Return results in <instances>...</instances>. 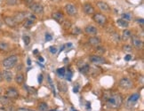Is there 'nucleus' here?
I'll list each match as a JSON object with an SVG mask.
<instances>
[{"label":"nucleus","mask_w":144,"mask_h":111,"mask_svg":"<svg viewBox=\"0 0 144 111\" xmlns=\"http://www.w3.org/2000/svg\"><path fill=\"white\" fill-rule=\"evenodd\" d=\"M123 102V98L118 93H111L105 99V105L110 109H117L120 107Z\"/></svg>","instance_id":"f257e3e1"},{"label":"nucleus","mask_w":144,"mask_h":111,"mask_svg":"<svg viewBox=\"0 0 144 111\" xmlns=\"http://www.w3.org/2000/svg\"><path fill=\"white\" fill-rule=\"evenodd\" d=\"M17 62H18V56L17 55H12V56L7 57L3 60L2 65L6 69H11L16 66Z\"/></svg>","instance_id":"f03ea898"},{"label":"nucleus","mask_w":144,"mask_h":111,"mask_svg":"<svg viewBox=\"0 0 144 111\" xmlns=\"http://www.w3.org/2000/svg\"><path fill=\"white\" fill-rule=\"evenodd\" d=\"M133 82H132V80L127 78V77H123V78L120 79V81H119V86L125 90L131 89V88H133Z\"/></svg>","instance_id":"7ed1b4c3"},{"label":"nucleus","mask_w":144,"mask_h":111,"mask_svg":"<svg viewBox=\"0 0 144 111\" xmlns=\"http://www.w3.org/2000/svg\"><path fill=\"white\" fill-rule=\"evenodd\" d=\"M93 20L100 26H104L107 23V17L102 13H95L93 15Z\"/></svg>","instance_id":"20e7f679"},{"label":"nucleus","mask_w":144,"mask_h":111,"mask_svg":"<svg viewBox=\"0 0 144 111\" xmlns=\"http://www.w3.org/2000/svg\"><path fill=\"white\" fill-rule=\"evenodd\" d=\"M65 10L67 12V13L70 16H75L77 14V9L76 7V6H74L73 4H68L65 6Z\"/></svg>","instance_id":"39448f33"},{"label":"nucleus","mask_w":144,"mask_h":111,"mask_svg":"<svg viewBox=\"0 0 144 111\" xmlns=\"http://www.w3.org/2000/svg\"><path fill=\"white\" fill-rule=\"evenodd\" d=\"M6 96H7L11 100L12 99H17L19 97V93L15 88L10 87L6 91Z\"/></svg>","instance_id":"423d86ee"},{"label":"nucleus","mask_w":144,"mask_h":111,"mask_svg":"<svg viewBox=\"0 0 144 111\" xmlns=\"http://www.w3.org/2000/svg\"><path fill=\"white\" fill-rule=\"evenodd\" d=\"M29 8H30L33 13H37V14H40V13H43V12H44V7H43L42 5L39 4V3L35 2Z\"/></svg>","instance_id":"0eeeda50"},{"label":"nucleus","mask_w":144,"mask_h":111,"mask_svg":"<svg viewBox=\"0 0 144 111\" xmlns=\"http://www.w3.org/2000/svg\"><path fill=\"white\" fill-rule=\"evenodd\" d=\"M26 18H27V13L25 12H17L14 13V16H13V19L17 24L22 22Z\"/></svg>","instance_id":"6e6552de"},{"label":"nucleus","mask_w":144,"mask_h":111,"mask_svg":"<svg viewBox=\"0 0 144 111\" xmlns=\"http://www.w3.org/2000/svg\"><path fill=\"white\" fill-rule=\"evenodd\" d=\"M89 60L92 63H94V64H103L106 62L105 59L102 58L100 55H91V56L89 57Z\"/></svg>","instance_id":"1a4fd4ad"},{"label":"nucleus","mask_w":144,"mask_h":111,"mask_svg":"<svg viewBox=\"0 0 144 111\" xmlns=\"http://www.w3.org/2000/svg\"><path fill=\"white\" fill-rule=\"evenodd\" d=\"M36 20V17L35 16H28L25 20H23L24 23L23 26L26 29H30L33 25H34V20Z\"/></svg>","instance_id":"9d476101"},{"label":"nucleus","mask_w":144,"mask_h":111,"mask_svg":"<svg viewBox=\"0 0 144 111\" xmlns=\"http://www.w3.org/2000/svg\"><path fill=\"white\" fill-rule=\"evenodd\" d=\"M85 32L89 36H95L98 33V29L93 25H88L85 28Z\"/></svg>","instance_id":"9b49d317"},{"label":"nucleus","mask_w":144,"mask_h":111,"mask_svg":"<svg viewBox=\"0 0 144 111\" xmlns=\"http://www.w3.org/2000/svg\"><path fill=\"white\" fill-rule=\"evenodd\" d=\"M4 22L10 28H14V27H16V25H17L16 21L14 20L13 17H11V16L4 17Z\"/></svg>","instance_id":"f8f14e48"},{"label":"nucleus","mask_w":144,"mask_h":111,"mask_svg":"<svg viewBox=\"0 0 144 111\" xmlns=\"http://www.w3.org/2000/svg\"><path fill=\"white\" fill-rule=\"evenodd\" d=\"M88 43H89L92 46L96 47V46H100V43H101V40H100V38L99 37V36H91V37H90L89 40H88Z\"/></svg>","instance_id":"ddd939ff"},{"label":"nucleus","mask_w":144,"mask_h":111,"mask_svg":"<svg viewBox=\"0 0 144 111\" xmlns=\"http://www.w3.org/2000/svg\"><path fill=\"white\" fill-rule=\"evenodd\" d=\"M2 77H3V79H5V80H6V82H8V83L12 82V80H13V73H12L9 69L3 71Z\"/></svg>","instance_id":"4468645a"},{"label":"nucleus","mask_w":144,"mask_h":111,"mask_svg":"<svg viewBox=\"0 0 144 111\" xmlns=\"http://www.w3.org/2000/svg\"><path fill=\"white\" fill-rule=\"evenodd\" d=\"M139 99H140V94L139 93H134V94L131 95V96L128 98L127 100V104L128 105H134L135 103L137 102V100H139Z\"/></svg>","instance_id":"2eb2a0df"},{"label":"nucleus","mask_w":144,"mask_h":111,"mask_svg":"<svg viewBox=\"0 0 144 111\" xmlns=\"http://www.w3.org/2000/svg\"><path fill=\"white\" fill-rule=\"evenodd\" d=\"M83 10L88 15H91L94 13V8L93 7V6L91 4H88V3H86V4H85L83 6Z\"/></svg>","instance_id":"dca6fc26"},{"label":"nucleus","mask_w":144,"mask_h":111,"mask_svg":"<svg viewBox=\"0 0 144 111\" xmlns=\"http://www.w3.org/2000/svg\"><path fill=\"white\" fill-rule=\"evenodd\" d=\"M97 6L103 12H110V6H109L107 3L103 2V1H99V2H97Z\"/></svg>","instance_id":"f3484780"},{"label":"nucleus","mask_w":144,"mask_h":111,"mask_svg":"<svg viewBox=\"0 0 144 111\" xmlns=\"http://www.w3.org/2000/svg\"><path fill=\"white\" fill-rule=\"evenodd\" d=\"M53 18L57 22H59V23H61V22H63V20H64L63 13H60V12H55V13H53Z\"/></svg>","instance_id":"a211bd4d"},{"label":"nucleus","mask_w":144,"mask_h":111,"mask_svg":"<svg viewBox=\"0 0 144 111\" xmlns=\"http://www.w3.org/2000/svg\"><path fill=\"white\" fill-rule=\"evenodd\" d=\"M132 43H133V46L137 49H140V48L142 47V41L140 38L136 37V36L132 37Z\"/></svg>","instance_id":"6ab92c4d"},{"label":"nucleus","mask_w":144,"mask_h":111,"mask_svg":"<svg viewBox=\"0 0 144 111\" xmlns=\"http://www.w3.org/2000/svg\"><path fill=\"white\" fill-rule=\"evenodd\" d=\"M0 103L6 107L8 105H11V99L8 98L7 96H0Z\"/></svg>","instance_id":"aec40b11"},{"label":"nucleus","mask_w":144,"mask_h":111,"mask_svg":"<svg viewBox=\"0 0 144 111\" xmlns=\"http://www.w3.org/2000/svg\"><path fill=\"white\" fill-rule=\"evenodd\" d=\"M24 75L22 74V73H18L16 76H15V77H14V80H15V82H16V84H23V82H24Z\"/></svg>","instance_id":"412c9836"},{"label":"nucleus","mask_w":144,"mask_h":111,"mask_svg":"<svg viewBox=\"0 0 144 111\" xmlns=\"http://www.w3.org/2000/svg\"><path fill=\"white\" fill-rule=\"evenodd\" d=\"M58 89L60 92H61V93H66V92L68 91V85L67 84H66L65 82H58Z\"/></svg>","instance_id":"4be33fe9"},{"label":"nucleus","mask_w":144,"mask_h":111,"mask_svg":"<svg viewBox=\"0 0 144 111\" xmlns=\"http://www.w3.org/2000/svg\"><path fill=\"white\" fill-rule=\"evenodd\" d=\"M78 69H79V71L83 74H86L90 71V66L86 63H84L83 65L81 66H78Z\"/></svg>","instance_id":"5701e85b"},{"label":"nucleus","mask_w":144,"mask_h":111,"mask_svg":"<svg viewBox=\"0 0 144 111\" xmlns=\"http://www.w3.org/2000/svg\"><path fill=\"white\" fill-rule=\"evenodd\" d=\"M130 37H132V32L129 30V29H125V30L123 31L122 37H121V38H122L123 40L126 41V40H128Z\"/></svg>","instance_id":"b1692460"},{"label":"nucleus","mask_w":144,"mask_h":111,"mask_svg":"<svg viewBox=\"0 0 144 111\" xmlns=\"http://www.w3.org/2000/svg\"><path fill=\"white\" fill-rule=\"evenodd\" d=\"M117 25L120 26V27H122V28H127L128 26H129L128 21L126 20H124V19H119V20H117Z\"/></svg>","instance_id":"393cba45"},{"label":"nucleus","mask_w":144,"mask_h":111,"mask_svg":"<svg viewBox=\"0 0 144 111\" xmlns=\"http://www.w3.org/2000/svg\"><path fill=\"white\" fill-rule=\"evenodd\" d=\"M39 111H48V105L46 103V102H40L37 106Z\"/></svg>","instance_id":"a878e982"},{"label":"nucleus","mask_w":144,"mask_h":111,"mask_svg":"<svg viewBox=\"0 0 144 111\" xmlns=\"http://www.w3.org/2000/svg\"><path fill=\"white\" fill-rule=\"evenodd\" d=\"M110 36H111L112 40H113L114 42H116V43H118L119 41H120V39H121V36H119V34H117V33H116V32L112 33Z\"/></svg>","instance_id":"bb28decb"},{"label":"nucleus","mask_w":144,"mask_h":111,"mask_svg":"<svg viewBox=\"0 0 144 111\" xmlns=\"http://www.w3.org/2000/svg\"><path fill=\"white\" fill-rule=\"evenodd\" d=\"M95 50H96L97 54H99V55H102V54H104V53H105V52H106V51H105V48L102 47V46H96Z\"/></svg>","instance_id":"cd10ccee"},{"label":"nucleus","mask_w":144,"mask_h":111,"mask_svg":"<svg viewBox=\"0 0 144 111\" xmlns=\"http://www.w3.org/2000/svg\"><path fill=\"white\" fill-rule=\"evenodd\" d=\"M9 49L8 44L5 42H0V51H7Z\"/></svg>","instance_id":"c85d7f7f"},{"label":"nucleus","mask_w":144,"mask_h":111,"mask_svg":"<svg viewBox=\"0 0 144 111\" xmlns=\"http://www.w3.org/2000/svg\"><path fill=\"white\" fill-rule=\"evenodd\" d=\"M22 39H23V42H24V44H25L26 46H28L29 44H30V37H29V36L24 35L23 37H22Z\"/></svg>","instance_id":"c756f323"},{"label":"nucleus","mask_w":144,"mask_h":111,"mask_svg":"<svg viewBox=\"0 0 144 111\" xmlns=\"http://www.w3.org/2000/svg\"><path fill=\"white\" fill-rule=\"evenodd\" d=\"M62 24H63V28H64L65 29H70V27H71V22L69 21V20H64V22H62Z\"/></svg>","instance_id":"7c9ffc66"},{"label":"nucleus","mask_w":144,"mask_h":111,"mask_svg":"<svg viewBox=\"0 0 144 111\" xmlns=\"http://www.w3.org/2000/svg\"><path fill=\"white\" fill-rule=\"evenodd\" d=\"M57 73H58V75L60 76V77H64L66 74L65 69H64V68H61V69H57Z\"/></svg>","instance_id":"2f4dec72"},{"label":"nucleus","mask_w":144,"mask_h":111,"mask_svg":"<svg viewBox=\"0 0 144 111\" xmlns=\"http://www.w3.org/2000/svg\"><path fill=\"white\" fill-rule=\"evenodd\" d=\"M23 3L25 4L26 6H28V7L29 8L33 4H34L35 1H34V0H23Z\"/></svg>","instance_id":"473e14b6"},{"label":"nucleus","mask_w":144,"mask_h":111,"mask_svg":"<svg viewBox=\"0 0 144 111\" xmlns=\"http://www.w3.org/2000/svg\"><path fill=\"white\" fill-rule=\"evenodd\" d=\"M6 4L8 6H16L18 4V0H6Z\"/></svg>","instance_id":"72a5a7b5"},{"label":"nucleus","mask_w":144,"mask_h":111,"mask_svg":"<svg viewBox=\"0 0 144 111\" xmlns=\"http://www.w3.org/2000/svg\"><path fill=\"white\" fill-rule=\"evenodd\" d=\"M81 33V29L80 28H78V27H75L73 29H72V34L73 35H79Z\"/></svg>","instance_id":"f704fd0d"},{"label":"nucleus","mask_w":144,"mask_h":111,"mask_svg":"<svg viewBox=\"0 0 144 111\" xmlns=\"http://www.w3.org/2000/svg\"><path fill=\"white\" fill-rule=\"evenodd\" d=\"M123 51L124 52H127V53H130V52H132V46H128V45H126V46H124L122 47Z\"/></svg>","instance_id":"c9c22d12"},{"label":"nucleus","mask_w":144,"mask_h":111,"mask_svg":"<svg viewBox=\"0 0 144 111\" xmlns=\"http://www.w3.org/2000/svg\"><path fill=\"white\" fill-rule=\"evenodd\" d=\"M28 91H29V93H30V94H35V95H37V91L35 88H32V87H27Z\"/></svg>","instance_id":"e433bc0d"},{"label":"nucleus","mask_w":144,"mask_h":111,"mask_svg":"<svg viewBox=\"0 0 144 111\" xmlns=\"http://www.w3.org/2000/svg\"><path fill=\"white\" fill-rule=\"evenodd\" d=\"M122 17H123V19H124V20H127V21L129 20H131V15H130L129 13H123Z\"/></svg>","instance_id":"4c0bfd02"},{"label":"nucleus","mask_w":144,"mask_h":111,"mask_svg":"<svg viewBox=\"0 0 144 111\" xmlns=\"http://www.w3.org/2000/svg\"><path fill=\"white\" fill-rule=\"evenodd\" d=\"M49 51L51 53H53V54H55V53H57V48L54 47V46H51V47L49 48Z\"/></svg>","instance_id":"58836bf2"},{"label":"nucleus","mask_w":144,"mask_h":111,"mask_svg":"<svg viewBox=\"0 0 144 111\" xmlns=\"http://www.w3.org/2000/svg\"><path fill=\"white\" fill-rule=\"evenodd\" d=\"M6 111H16V109H14V107H13V106H11V105H8V106H6Z\"/></svg>","instance_id":"ea45409f"},{"label":"nucleus","mask_w":144,"mask_h":111,"mask_svg":"<svg viewBox=\"0 0 144 111\" xmlns=\"http://www.w3.org/2000/svg\"><path fill=\"white\" fill-rule=\"evenodd\" d=\"M48 81H49V84H50V85H51V87H52V89L53 90V93H55V92H54V87H53V82H52V79L50 78V77H48Z\"/></svg>","instance_id":"a19ab883"},{"label":"nucleus","mask_w":144,"mask_h":111,"mask_svg":"<svg viewBox=\"0 0 144 111\" xmlns=\"http://www.w3.org/2000/svg\"><path fill=\"white\" fill-rule=\"evenodd\" d=\"M16 111H30V109L26 108V107H20V108L16 109Z\"/></svg>","instance_id":"79ce46f5"},{"label":"nucleus","mask_w":144,"mask_h":111,"mask_svg":"<svg viewBox=\"0 0 144 111\" xmlns=\"http://www.w3.org/2000/svg\"><path fill=\"white\" fill-rule=\"evenodd\" d=\"M46 41H50L52 40V36L50 34H46Z\"/></svg>","instance_id":"37998d69"},{"label":"nucleus","mask_w":144,"mask_h":111,"mask_svg":"<svg viewBox=\"0 0 144 111\" xmlns=\"http://www.w3.org/2000/svg\"><path fill=\"white\" fill-rule=\"evenodd\" d=\"M131 58H132V56L130 54H128V55H126V57H125V60H126V61H128V60H131Z\"/></svg>","instance_id":"c03bdc74"},{"label":"nucleus","mask_w":144,"mask_h":111,"mask_svg":"<svg viewBox=\"0 0 144 111\" xmlns=\"http://www.w3.org/2000/svg\"><path fill=\"white\" fill-rule=\"evenodd\" d=\"M137 21H138V23H140L141 25H143V19H140V20H137Z\"/></svg>","instance_id":"a18cd8bd"},{"label":"nucleus","mask_w":144,"mask_h":111,"mask_svg":"<svg viewBox=\"0 0 144 111\" xmlns=\"http://www.w3.org/2000/svg\"><path fill=\"white\" fill-rule=\"evenodd\" d=\"M38 82L39 83H40V84H41V83H42V79H43V76L42 75H40V76H39V77H38Z\"/></svg>","instance_id":"49530a36"},{"label":"nucleus","mask_w":144,"mask_h":111,"mask_svg":"<svg viewBox=\"0 0 144 111\" xmlns=\"http://www.w3.org/2000/svg\"><path fill=\"white\" fill-rule=\"evenodd\" d=\"M3 80H4V79H3V77H2V73L0 72V82H2Z\"/></svg>","instance_id":"de8ad7c7"},{"label":"nucleus","mask_w":144,"mask_h":111,"mask_svg":"<svg viewBox=\"0 0 144 111\" xmlns=\"http://www.w3.org/2000/svg\"><path fill=\"white\" fill-rule=\"evenodd\" d=\"M0 111H6V108H4V107H0Z\"/></svg>","instance_id":"09e8293b"},{"label":"nucleus","mask_w":144,"mask_h":111,"mask_svg":"<svg viewBox=\"0 0 144 111\" xmlns=\"http://www.w3.org/2000/svg\"><path fill=\"white\" fill-rule=\"evenodd\" d=\"M39 60H40V61H44V59H43L42 57H39Z\"/></svg>","instance_id":"8fccbe9b"},{"label":"nucleus","mask_w":144,"mask_h":111,"mask_svg":"<svg viewBox=\"0 0 144 111\" xmlns=\"http://www.w3.org/2000/svg\"><path fill=\"white\" fill-rule=\"evenodd\" d=\"M2 25H3V22H2V20H0V28L2 27Z\"/></svg>","instance_id":"3c124183"},{"label":"nucleus","mask_w":144,"mask_h":111,"mask_svg":"<svg viewBox=\"0 0 144 111\" xmlns=\"http://www.w3.org/2000/svg\"><path fill=\"white\" fill-rule=\"evenodd\" d=\"M28 64H29V65H30V60H28Z\"/></svg>","instance_id":"603ef678"},{"label":"nucleus","mask_w":144,"mask_h":111,"mask_svg":"<svg viewBox=\"0 0 144 111\" xmlns=\"http://www.w3.org/2000/svg\"><path fill=\"white\" fill-rule=\"evenodd\" d=\"M34 53H37V49H36V50L34 51Z\"/></svg>","instance_id":"864d4df0"},{"label":"nucleus","mask_w":144,"mask_h":111,"mask_svg":"<svg viewBox=\"0 0 144 111\" xmlns=\"http://www.w3.org/2000/svg\"><path fill=\"white\" fill-rule=\"evenodd\" d=\"M2 3H3V0H0V6L2 5Z\"/></svg>","instance_id":"5fc2aeb1"},{"label":"nucleus","mask_w":144,"mask_h":111,"mask_svg":"<svg viewBox=\"0 0 144 111\" xmlns=\"http://www.w3.org/2000/svg\"><path fill=\"white\" fill-rule=\"evenodd\" d=\"M52 1H56V2H58V1H60V0H52Z\"/></svg>","instance_id":"6e6d98bb"},{"label":"nucleus","mask_w":144,"mask_h":111,"mask_svg":"<svg viewBox=\"0 0 144 111\" xmlns=\"http://www.w3.org/2000/svg\"><path fill=\"white\" fill-rule=\"evenodd\" d=\"M30 111H35V110H32V109H30Z\"/></svg>","instance_id":"4d7b16f0"},{"label":"nucleus","mask_w":144,"mask_h":111,"mask_svg":"<svg viewBox=\"0 0 144 111\" xmlns=\"http://www.w3.org/2000/svg\"><path fill=\"white\" fill-rule=\"evenodd\" d=\"M0 93H1V89H0Z\"/></svg>","instance_id":"13d9d810"}]
</instances>
